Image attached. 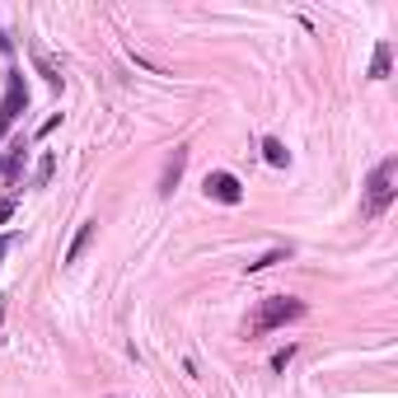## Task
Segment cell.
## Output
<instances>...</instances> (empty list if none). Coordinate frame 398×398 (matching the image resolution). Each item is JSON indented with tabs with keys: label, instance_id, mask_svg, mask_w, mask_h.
Returning a JSON list of instances; mask_svg holds the SVG:
<instances>
[{
	"label": "cell",
	"instance_id": "cell-2",
	"mask_svg": "<svg viewBox=\"0 0 398 398\" xmlns=\"http://www.w3.org/2000/svg\"><path fill=\"white\" fill-rule=\"evenodd\" d=\"M295 318H305V300H295V295H267L263 305H258V314L248 318V333L253 338H263L272 328H286Z\"/></svg>",
	"mask_w": 398,
	"mask_h": 398
},
{
	"label": "cell",
	"instance_id": "cell-8",
	"mask_svg": "<svg viewBox=\"0 0 398 398\" xmlns=\"http://www.w3.org/2000/svg\"><path fill=\"white\" fill-rule=\"evenodd\" d=\"M389 56H394V52H389V43H379V47H375V61H371V75L375 80L389 75Z\"/></svg>",
	"mask_w": 398,
	"mask_h": 398
},
{
	"label": "cell",
	"instance_id": "cell-7",
	"mask_svg": "<svg viewBox=\"0 0 398 398\" xmlns=\"http://www.w3.org/2000/svg\"><path fill=\"white\" fill-rule=\"evenodd\" d=\"M263 155H267V164H277V169H281V164L291 159V155H286V145H281L277 136H267V141H263Z\"/></svg>",
	"mask_w": 398,
	"mask_h": 398
},
{
	"label": "cell",
	"instance_id": "cell-9",
	"mask_svg": "<svg viewBox=\"0 0 398 398\" xmlns=\"http://www.w3.org/2000/svg\"><path fill=\"white\" fill-rule=\"evenodd\" d=\"M286 258H291V248H272V253H263L258 263H248L244 272H263V267H272V263H286Z\"/></svg>",
	"mask_w": 398,
	"mask_h": 398
},
{
	"label": "cell",
	"instance_id": "cell-15",
	"mask_svg": "<svg viewBox=\"0 0 398 398\" xmlns=\"http://www.w3.org/2000/svg\"><path fill=\"white\" fill-rule=\"evenodd\" d=\"M0 318H5V309H0Z\"/></svg>",
	"mask_w": 398,
	"mask_h": 398
},
{
	"label": "cell",
	"instance_id": "cell-11",
	"mask_svg": "<svg viewBox=\"0 0 398 398\" xmlns=\"http://www.w3.org/2000/svg\"><path fill=\"white\" fill-rule=\"evenodd\" d=\"M291 361H295V347H286V351H277V356H272V371H286Z\"/></svg>",
	"mask_w": 398,
	"mask_h": 398
},
{
	"label": "cell",
	"instance_id": "cell-4",
	"mask_svg": "<svg viewBox=\"0 0 398 398\" xmlns=\"http://www.w3.org/2000/svg\"><path fill=\"white\" fill-rule=\"evenodd\" d=\"M202 187H207V197L225 202V207H239V202H244V183H239L235 174H225V169H211Z\"/></svg>",
	"mask_w": 398,
	"mask_h": 398
},
{
	"label": "cell",
	"instance_id": "cell-10",
	"mask_svg": "<svg viewBox=\"0 0 398 398\" xmlns=\"http://www.w3.org/2000/svg\"><path fill=\"white\" fill-rule=\"evenodd\" d=\"M52 169H56V155H43V159H38V169H33V187H47Z\"/></svg>",
	"mask_w": 398,
	"mask_h": 398
},
{
	"label": "cell",
	"instance_id": "cell-5",
	"mask_svg": "<svg viewBox=\"0 0 398 398\" xmlns=\"http://www.w3.org/2000/svg\"><path fill=\"white\" fill-rule=\"evenodd\" d=\"M183 169H187V150H174V155L164 159V169H159V192H164V197H169V192L178 187Z\"/></svg>",
	"mask_w": 398,
	"mask_h": 398
},
{
	"label": "cell",
	"instance_id": "cell-12",
	"mask_svg": "<svg viewBox=\"0 0 398 398\" xmlns=\"http://www.w3.org/2000/svg\"><path fill=\"white\" fill-rule=\"evenodd\" d=\"M56 127H61V113H56V117H47V122H43V127H38V136H52Z\"/></svg>",
	"mask_w": 398,
	"mask_h": 398
},
{
	"label": "cell",
	"instance_id": "cell-13",
	"mask_svg": "<svg viewBox=\"0 0 398 398\" xmlns=\"http://www.w3.org/2000/svg\"><path fill=\"white\" fill-rule=\"evenodd\" d=\"M10 215H14V202H10V197H5V202H0V225H5V220H10Z\"/></svg>",
	"mask_w": 398,
	"mask_h": 398
},
{
	"label": "cell",
	"instance_id": "cell-14",
	"mask_svg": "<svg viewBox=\"0 0 398 398\" xmlns=\"http://www.w3.org/2000/svg\"><path fill=\"white\" fill-rule=\"evenodd\" d=\"M10 244H14V235H0V258L10 253Z\"/></svg>",
	"mask_w": 398,
	"mask_h": 398
},
{
	"label": "cell",
	"instance_id": "cell-6",
	"mask_svg": "<svg viewBox=\"0 0 398 398\" xmlns=\"http://www.w3.org/2000/svg\"><path fill=\"white\" fill-rule=\"evenodd\" d=\"M94 230H99V220H84V225L75 230V239H71V248H66V263H80V258H84V248L94 244Z\"/></svg>",
	"mask_w": 398,
	"mask_h": 398
},
{
	"label": "cell",
	"instance_id": "cell-1",
	"mask_svg": "<svg viewBox=\"0 0 398 398\" xmlns=\"http://www.w3.org/2000/svg\"><path fill=\"white\" fill-rule=\"evenodd\" d=\"M394 192H398V159H379L375 164V174L366 178V207H361V215L366 220H379V215L394 207Z\"/></svg>",
	"mask_w": 398,
	"mask_h": 398
},
{
	"label": "cell",
	"instance_id": "cell-3",
	"mask_svg": "<svg viewBox=\"0 0 398 398\" xmlns=\"http://www.w3.org/2000/svg\"><path fill=\"white\" fill-rule=\"evenodd\" d=\"M28 104V89H24V75L19 71H10V84H5V99H0V141H5V132L14 127V117L24 113Z\"/></svg>",
	"mask_w": 398,
	"mask_h": 398
}]
</instances>
